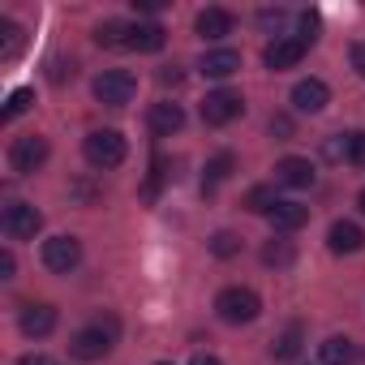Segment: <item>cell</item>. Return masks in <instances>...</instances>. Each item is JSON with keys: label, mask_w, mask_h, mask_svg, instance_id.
Returning <instances> with one entry per match:
<instances>
[{"label": "cell", "mask_w": 365, "mask_h": 365, "mask_svg": "<svg viewBox=\"0 0 365 365\" xmlns=\"http://www.w3.org/2000/svg\"><path fill=\"white\" fill-rule=\"evenodd\" d=\"M116 331H120V322L99 314L91 327L73 331V339H69V352H73L78 361H103V356L112 352V339H116Z\"/></svg>", "instance_id": "1"}, {"label": "cell", "mask_w": 365, "mask_h": 365, "mask_svg": "<svg viewBox=\"0 0 365 365\" xmlns=\"http://www.w3.org/2000/svg\"><path fill=\"white\" fill-rule=\"evenodd\" d=\"M125 138L116 133V129H95V133H86V142H82V155H86V163L91 168H99V172H112V168H120L125 163Z\"/></svg>", "instance_id": "2"}, {"label": "cell", "mask_w": 365, "mask_h": 365, "mask_svg": "<svg viewBox=\"0 0 365 365\" xmlns=\"http://www.w3.org/2000/svg\"><path fill=\"white\" fill-rule=\"evenodd\" d=\"M215 314L224 318V322H232V327H241V322H254L258 314H262V297L254 292V288H224L220 297H215Z\"/></svg>", "instance_id": "3"}, {"label": "cell", "mask_w": 365, "mask_h": 365, "mask_svg": "<svg viewBox=\"0 0 365 365\" xmlns=\"http://www.w3.org/2000/svg\"><path fill=\"white\" fill-rule=\"evenodd\" d=\"M133 91H138V78L129 69H108V73L95 78V99L108 103V108H125L133 99Z\"/></svg>", "instance_id": "4"}, {"label": "cell", "mask_w": 365, "mask_h": 365, "mask_svg": "<svg viewBox=\"0 0 365 365\" xmlns=\"http://www.w3.org/2000/svg\"><path fill=\"white\" fill-rule=\"evenodd\" d=\"M43 163H48V138H39V133L14 138V146H9V168H14L18 176H31V172H39Z\"/></svg>", "instance_id": "5"}, {"label": "cell", "mask_w": 365, "mask_h": 365, "mask_svg": "<svg viewBox=\"0 0 365 365\" xmlns=\"http://www.w3.org/2000/svg\"><path fill=\"white\" fill-rule=\"evenodd\" d=\"M0 228H5L9 241H31L43 228V215L31 202H14V207H5V215H0Z\"/></svg>", "instance_id": "6"}, {"label": "cell", "mask_w": 365, "mask_h": 365, "mask_svg": "<svg viewBox=\"0 0 365 365\" xmlns=\"http://www.w3.org/2000/svg\"><path fill=\"white\" fill-rule=\"evenodd\" d=\"M78 262H82V241L78 237H52V241H43V267L48 271L69 275Z\"/></svg>", "instance_id": "7"}, {"label": "cell", "mask_w": 365, "mask_h": 365, "mask_svg": "<svg viewBox=\"0 0 365 365\" xmlns=\"http://www.w3.org/2000/svg\"><path fill=\"white\" fill-rule=\"evenodd\" d=\"M245 112V99L237 95V91H211L207 99H202V120L207 125H228V120H237Z\"/></svg>", "instance_id": "8"}, {"label": "cell", "mask_w": 365, "mask_h": 365, "mask_svg": "<svg viewBox=\"0 0 365 365\" xmlns=\"http://www.w3.org/2000/svg\"><path fill=\"white\" fill-rule=\"evenodd\" d=\"M301 56H305V43H301L297 35H279V39H275V43H267V52H262L267 69H275V73L297 69V65H301Z\"/></svg>", "instance_id": "9"}, {"label": "cell", "mask_w": 365, "mask_h": 365, "mask_svg": "<svg viewBox=\"0 0 365 365\" xmlns=\"http://www.w3.org/2000/svg\"><path fill=\"white\" fill-rule=\"evenodd\" d=\"M327 103H331V91H327L322 78H301V82L292 86V108H297V112H309V116H314V112H322Z\"/></svg>", "instance_id": "10"}, {"label": "cell", "mask_w": 365, "mask_h": 365, "mask_svg": "<svg viewBox=\"0 0 365 365\" xmlns=\"http://www.w3.org/2000/svg\"><path fill=\"white\" fill-rule=\"evenodd\" d=\"M275 180L288 185V190H309L314 185V163L301 159V155H288V159L275 163Z\"/></svg>", "instance_id": "11"}, {"label": "cell", "mask_w": 365, "mask_h": 365, "mask_svg": "<svg viewBox=\"0 0 365 365\" xmlns=\"http://www.w3.org/2000/svg\"><path fill=\"white\" fill-rule=\"evenodd\" d=\"M146 125H150V133H159V138H172L180 125H185V112H180V103H168V99H159V103H150V112H146Z\"/></svg>", "instance_id": "12"}, {"label": "cell", "mask_w": 365, "mask_h": 365, "mask_svg": "<svg viewBox=\"0 0 365 365\" xmlns=\"http://www.w3.org/2000/svg\"><path fill=\"white\" fill-rule=\"evenodd\" d=\"M232 26H237V18H232L228 9H202V14H198V22H194L198 39H207V43H215V39L232 35Z\"/></svg>", "instance_id": "13"}, {"label": "cell", "mask_w": 365, "mask_h": 365, "mask_svg": "<svg viewBox=\"0 0 365 365\" xmlns=\"http://www.w3.org/2000/svg\"><path fill=\"white\" fill-rule=\"evenodd\" d=\"M327 245H331V254H356L365 245V232L352 220H335L331 232H327Z\"/></svg>", "instance_id": "14"}, {"label": "cell", "mask_w": 365, "mask_h": 365, "mask_svg": "<svg viewBox=\"0 0 365 365\" xmlns=\"http://www.w3.org/2000/svg\"><path fill=\"white\" fill-rule=\"evenodd\" d=\"M18 327H22V335L43 339V335H52V327H56V309H52V305H26L22 318H18Z\"/></svg>", "instance_id": "15"}, {"label": "cell", "mask_w": 365, "mask_h": 365, "mask_svg": "<svg viewBox=\"0 0 365 365\" xmlns=\"http://www.w3.org/2000/svg\"><path fill=\"white\" fill-rule=\"evenodd\" d=\"M198 69H202L207 78H220V82H224V78H232V73L241 69V52H232V48H215V52L202 56Z\"/></svg>", "instance_id": "16"}, {"label": "cell", "mask_w": 365, "mask_h": 365, "mask_svg": "<svg viewBox=\"0 0 365 365\" xmlns=\"http://www.w3.org/2000/svg\"><path fill=\"white\" fill-rule=\"evenodd\" d=\"M356 361V344L348 335H331L318 344V365H352Z\"/></svg>", "instance_id": "17"}, {"label": "cell", "mask_w": 365, "mask_h": 365, "mask_svg": "<svg viewBox=\"0 0 365 365\" xmlns=\"http://www.w3.org/2000/svg\"><path fill=\"white\" fill-rule=\"evenodd\" d=\"M271 224H275V232H297V228L309 224V207H301V202H279V207L271 211Z\"/></svg>", "instance_id": "18"}, {"label": "cell", "mask_w": 365, "mask_h": 365, "mask_svg": "<svg viewBox=\"0 0 365 365\" xmlns=\"http://www.w3.org/2000/svg\"><path fill=\"white\" fill-rule=\"evenodd\" d=\"M237 172V155L232 150H220L211 163H207V176H202V194H215V185H224V180Z\"/></svg>", "instance_id": "19"}, {"label": "cell", "mask_w": 365, "mask_h": 365, "mask_svg": "<svg viewBox=\"0 0 365 365\" xmlns=\"http://www.w3.org/2000/svg\"><path fill=\"white\" fill-rule=\"evenodd\" d=\"M95 43L99 48H129L133 43V26L129 22H116V18L112 22H99L95 26Z\"/></svg>", "instance_id": "20"}, {"label": "cell", "mask_w": 365, "mask_h": 365, "mask_svg": "<svg viewBox=\"0 0 365 365\" xmlns=\"http://www.w3.org/2000/svg\"><path fill=\"white\" fill-rule=\"evenodd\" d=\"M301 339H305L301 322H288V327H284V335L271 344V356H275V361H297V356H301Z\"/></svg>", "instance_id": "21"}, {"label": "cell", "mask_w": 365, "mask_h": 365, "mask_svg": "<svg viewBox=\"0 0 365 365\" xmlns=\"http://www.w3.org/2000/svg\"><path fill=\"white\" fill-rule=\"evenodd\" d=\"M26 48V35L18 22H0V61H18Z\"/></svg>", "instance_id": "22"}, {"label": "cell", "mask_w": 365, "mask_h": 365, "mask_svg": "<svg viewBox=\"0 0 365 365\" xmlns=\"http://www.w3.org/2000/svg\"><path fill=\"white\" fill-rule=\"evenodd\" d=\"M168 43V31L159 26V22H146V26H133V43L129 48H138V52H159Z\"/></svg>", "instance_id": "23"}, {"label": "cell", "mask_w": 365, "mask_h": 365, "mask_svg": "<svg viewBox=\"0 0 365 365\" xmlns=\"http://www.w3.org/2000/svg\"><path fill=\"white\" fill-rule=\"evenodd\" d=\"M275 207H279L275 185H254V190L245 194V211H254V215H271Z\"/></svg>", "instance_id": "24"}, {"label": "cell", "mask_w": 365, "mask_h": 365, "mask_svg": "<svg viewBox=\"0 0 365 365\" xmlns=\"http://www.w3.org/2000/svg\"><path fill=\"white\" fill-rule=\"evenodd\" d=\"M292 258H297V250H292V241H284V237H271V241L262 245V262H267V267H292Z\"/></svg>", "instance_id": "25"}, {"label": "cell", "mask_w": 365, "mask_h": 365, "mask_svg": "<svg viewBox=\"0 0 365 365\" xmlns=\"http://www.w3.org/2000/svg\"><path fill=\"white\" fill-rule=\"evenodd\" d=\"M211 254H215V258L241 254V237H237V232H215V237H211Z\"/></svg>", "instance_id": "26"}, {"label": "cell", "mask_w": 365, "mask_h": 365, "mask_svg": "<svg viewBox=\"0 0 365 365\" xmlns=\"http://www.w3.org/2000/svg\"><path fill=\"white\" fill-rule=\"evenodd\" d=\"M31 103H35V91H31V86H22V91H14V95H9V103H5V120H14V116H22V112H26Z\"/></svg>", "instance_id": "27"}, {"label": "cell", "mask_w": 365, "mask_h": 365, "mask_svg": "<svg viewBox=\"0 0 365 365\" xmlns=\"http://www.w3.org/2000/svg\"><path fill=\"white\" fill-rule=\"evenodd\" d=\"M348 163H356V168H365V129H356V133H348Z\"/></svg>", "instance_id": "28"}, {"label": "cell", "mask_w": 365, "mask_h": 365, "mask_svg": "<svg viewBox=\"0 0 365 365\" xmlns=\"http://www.w3.org/2000/svg\"><path fill=\"white\" fill-rule=\"evenodd\" d=\"M322 155H327V159H335V163H339V159H348V133H335V138H327Z\"/></svg>", "instance_id": "29"}, {"label": "cell", "mask_w": 365, "mask_h": 365, "mask_svg": "<svg viewBox=\"0 0 365 365\" xmlns=\"http://www.w3.org/2000/svg\"><path fill=\"white\" fill-rule=\"evenodd\" d=\"M297 26H301V31H297V39L309 48V43L318 39V35H314V31H318V14H301V22H297Z\"/></svg>", "instance_id": "30"}, {"label": "cell", "mask_w": 365, "mask_h": 365, "mask_svg": "<svg viewBox=\"0 0 365 365\" xmlns=\"http://www.w3.org/2000/svg\"><path fill=\"white\" fill-rule=\"evenodd\" d=\"M258 26L279 31V26H284V9H262V14H258Z\"/></svg>", "instance_id": "31"}, {"label": "cell", "mask_w": 365, "mask_h": 365, "mask_svg": "<svg viewBox=\"0 0 365 365\" xmlns=\"http://www.w3.org/2000/svg\"><path fill=\"white\" fill-rule=\"evenodd\" d=\"M14 271H18V258L5 250V254H0V279H14Z\"/></svg>", "instance_id": "32"}, {"label": "cell", "mask_w": 365, "mask_h": 365, "mask_svg": "<svg viewBox=\"0 0 365 365\" xmlns=\"http://www.w3.org/2000/svg\"><path fill=\"white\" fill-rule=\"evenodd\" d=\"M271 133H279V142H288V138H292V120H288V116H275V120H271Z\"/></svg>", "instance_id": "33"}, {"label": "cell", "mask_w": 365, "mask_h": 365, "mask_svg": "<svg viewBox=\"0 0 365 365\" xmlns=\"http://www.w3.org/2000/svg\"><path fill=\"white\" fill-rule=\"evenodd\" d=\"M352 69L365 78V43H356V48H352Z\"/></svg>", "instance_id": "34"}, {"label": "cell", "mask_w": 365, "mask_h": 365, "mask_svg": "<svg viewBox=\"0 0 365 365\" xmlns=\"http://www.w3.org/2000/svg\"><path fill=\"white\" fill-rule=\"evenodd\" d=\"M133 5H138V14H159L163 0H133Z\"/></svg>", "instance_id": "35"}, {"label": "cell", "mask_w": 365, "mask_h": 365, "mask_svg": "<svg viewBox=\"0 0 365 365\" xmlns=\"http://www.w3.org/2000/svg\"><path fill=\"white\" fill-rule=\"evenodd\" d=\"M22 365H61V361H52V356H43V352H31V356H22Z\"/></svg>", "instance_id": "36"}, {"label": "cell", "mask_w": 365, "mask_h": 365, "mask_svg": "<svg viewBox=\"0 0 365 365\" xmlns=\"http://www.w3.org/2000/svg\"><path fill=\"white\" fill-rule=\"evenodd\" d=\"M190 365H224V361H220V356H211V352H198Z\"/></svg>", "instance_id": "37"}, {"label": "cell", "mask_w": 365, "mask_h": 365, "mask_svg": "<svg viewBox=\"0 0 365 365\" xmlns=\"http://www.w3.org/2000/svg\"><path fill=\"white\" fill-rule=\"evenodd\" d=\"M159 82H172V86H176V82H180V69H176V65H172V69H163V73H159Z\"/></svg>", "instance_id": "38"}, {"label": "cell", "mask_w": 365, "mask_h": 365, "mask_svg": "<svg viewBox=\"0 0 365 365\" xmlns=\"http://www.w3.org/2000/svg\"><path fill=\"white\" fill-rule=\"evenodd\" d=\"M356 207H361V211H365V190H361V198H356Z\"/></svg>", "instance_id": "39"}, {"label": "cell", "mask_w": 365, "mask_h": 365, "mask_svg": "<svg viewBox=\"0 0 365 365\" xmlns=\"http://www.w3.org/2000/svg\"><path fill=\"white\" fill-rule=\"evenodd\" d=\"M155 365H172V361H155Z\"/></svg>", "instance_id": "40"}]
</instances>
